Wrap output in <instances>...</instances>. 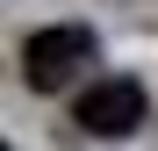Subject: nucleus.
<instances>
[{"mask_svg": "<svg viewBox=\"0 0 158 151\" xmlns=\"http://www.w3.org/2000/svg\"><path fill=\"white\" fill-rule=\"evenodd\" d=\"M79 65H94V29L86 22H58V29H36L22 43V79L36 94H58Z\"/></svg>", "mask_w": 158, "mask_h": 151, "instance_id": "1", "label": "nucleus"}, {"mask_svg": "<svg viewBox=\"0 0 158 151\" xmlns=\"http://www.w3.org/2000/svg\"><path fill=\"white\" fill-rule=\"evenodd\" d=\"M144 122V86L137 79H94L79 94V130L86 137H129Z\"/></svg>", "mask_w": 158, "mask_h": 151, "instance_id": "2", "label": "nucleus"}]
</instances>
